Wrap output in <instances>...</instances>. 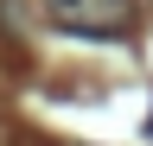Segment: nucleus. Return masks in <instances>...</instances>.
Wrapping results in <instances>:
<instances>
[{
  "mask_svg": "<svg viewBox=\"0 0 153 146\" xmlns=\"http://www.w3.org/2000/svg\"><path fill=\"white\" fill-rule=\"evenodd\" d=\"M38 7L57 32H76V38H128L140 19L134 0H38Z\"/></svg>",
  "mask_w": 153,
  "mask_h": 146,
  "instance_id": "obj_1",
  "label": "nucleus"
}]
</instances>
